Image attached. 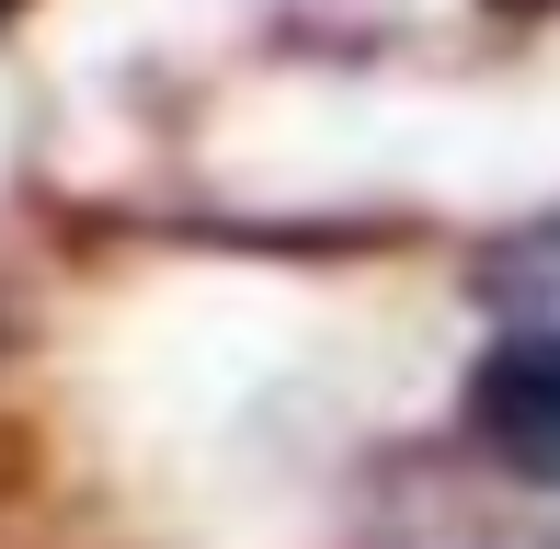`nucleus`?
I'll use <instances>...</instances> for the list:
<instances>
[{
  "label": "nucleus",
  "mask_w": 560,
  "mask_h": 549,
  "mask_svg": "<svg viewBox=\"0 0 560 549\" xmlns=\"http://www.w3.org/2000/svg\"><path fill=\"white\" fill-rule=\"evenodd\" d=\"M480 423L515 469L560 481V343H515V355L480 378Z\"/></svg>",
  "instance_id": "f257e3e1"
}]
</instances>
